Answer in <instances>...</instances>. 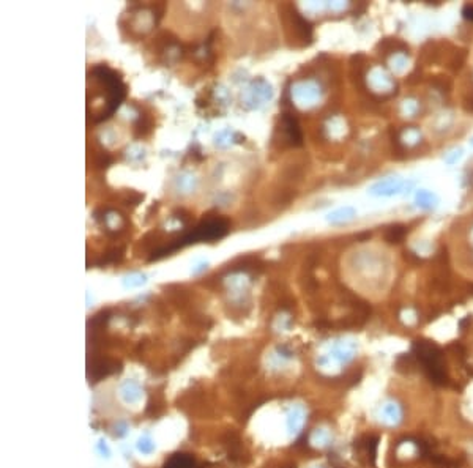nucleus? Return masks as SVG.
<instances>
[{
  "mask_svg": "<svg viewBox=\"0 0 473 468\" xmlns=\"http://www.w3.org/2000/svg\"><path fill=\"white\" fill-rule=\"evenodd\" d=\"M355 215H357V211H355L352 207H344V208H339V210L333 211L331 215H328V221L333 222V224L347 222V221L353 219Z\"/></svg>",
  "mask_w": 473,
  "mask_h": 468,
  "instance_id": "5",
  "label": "nucleus"
},
{
  "mask_svg": "<svg viewBox=\"0 0 473 468\" xmlns=\"http://www.w3.org/2000/svg\"><path fill=\"white\" fill-rule=\"evenodd\" d=\"M227 221L223 218H211L207 221H202L194 230H191L188 235H185L182 240H179V243L175 245L174 249H177L179 246L183 245H189V243H198L201 240H218L223 238L227 233Z\"/></svg>",
  "mask_w": 473,
  "mask_h": 468,
  "instance_id": "2",
  "label": "nucleus"
},
{
  "mask_svg": "<svg viewBox=\"0 0 473 468\" xmlns=\"http://www.w3.org/2000/svg\"><path fill=\"white\" fill-rule=\"evenodd\" d=\"M412 349H413V355L418 361V364L423 368L429 380L436 383V385L446 386L449 383V377L443 364L442 349L436 345L434 342H431V340H424V339L415 340Z\"/></svg>",
  "mask_w": 473,
  "mask_h": 468,
  "instance_id": "1",
  "label": "nucleus"
},
{
  "mask_svg": "<svg viewBox=\"0 0 473 468\" xmlns=\"http://www.w3.org/2000/svg\"><path fill=\"white\" fill-rule=\"evenodd\" d=\"M405 188V181L401 178H385L382 181H377L371 186L369 193L374 196H395Z\"/></svg>",
  "mask_w": 473,
  "mask_h": 468,
  "instance_id": "3",
  "label": "nucleus"
},
{
  "mask_svg": "<svg viewBox=\"0 0 473 468\" xmlns=\"http://www.w3.org/2000/svg\"><path fill=\"white\" fill-rule=\"evenodd\" d=\"M464 16H465L467 19H471V21H473V5H467V7L464 8Z\"/></svg>",
  "mask_w": 473,
  "mask_h": 468,
  "instance_id": "8",
  "label": "nucleus"
},
{
  "mask_svg": "<svg viewBox=\"0 0 473 468\" xmlns=\"http://www.w3.org/2000/svg\"><path fill=\"white\" fill-rule=\"evenodd\" d=\"M139 450H141L142 453H150V451L153 450V443L145 437V438H142V440L139 441Z\"/></svg>",
  "mask_w": 473,
  "mask_h": 468,
  "instance_id": "7",
  "label": "nucleus"
},
{
  "mask_svg": "<svg viewBox=\"0 0 473 468\" xmlns=\"http://www.w3.org/2000/svg\"><path fill=\"white\" fill-rule=\"evenodd\" d=\"M405 233H407V227L402 224H396L385 232V240L388 243H401L405 237Z\"/></svg>",
  "mask_w": 473,
  "mask_h": 468,
  "instance_id": "6",
  "label": "nucleus"
},
{
  "mask_svg": "<svg viewBox=\"0 0 473 468\" xmlns=\"http://www.w3.org/2000/svg\"><path fill=\"white\" fill-rule=\"evenodd\" d=\"M437 200H439V199H437V196H436V194H432L431 191H426V189L418 191L417 196H415V202H417V205H418L420 208H424V210H429V208L436 207Z\"/></svg>",
  "mask_w": 473,
  "mask_h": 468,
  "instance_id": "4",
  "label": "nucleus"
}]
</instances>
